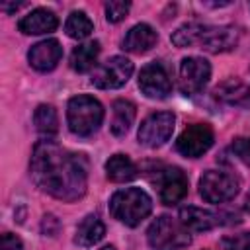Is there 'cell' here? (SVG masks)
Here are the masks:
<instances>
[{
  "instance_id": "obj_3",
  "label": "cell",
  "mask_w": 250,
  "mask_h": 250,
  "mask_svg": "<svg viewBox=\"0 0 250 250\" xmlns=\"http://www.w3.org/2000/svg\"><path fill=\"white\" fill-rule=\"evenodd\" d=\"M66 121H68V129L74 135L92 137L104 121V107L92 96L86 94L74 96L68 100L66 105Z\"/></svg>"
},
{
  "instance_id": "obj_28",
  "label": "cell",
  "mask_w": 250,
  "mask_h": 250,
  "mask_svg": "<svg viewBox=\"0 0 250 250\" xmlns=\"http://www.w3.org/2000/svg\"><path fill=\"white\" fill-rule=\"evenodd\" d=\"M41 230L43 234H49V236H55L57 230H59V221L55 215H45L43 217V223H41Z\"/></svg>"
},
{
  "instance_id": "obj_20",
  "label": "cell",
  "mask_w": 250,
  "mask_h": 250,
  "mask_svg": "<svg viewBox=\"0 0 250 250\" xmlns=\"http://www.w3.org/2000/svg\"><path fill=\"white\" fill-rule=\"evenodd\" d=\"M33 123H35L37 133L43 139H53L59 133V115L53 105H47V104L37 105L33 113Z\"/></svg>"
},
{
  "instance_id": "obj_24",
  "label": "cell",
  "mask_w": 250,
  "mask_h": 250,
  "mask_svg": "<svg viewBox=\"0 0 250 250\" xmlns=\"http://www.w3.org/2000/svg\"><path fill=\"white\" fill-rule=\"evenodd\" d=\"M129 8H131L129 2H121V0L105 2V18H107V21H111V23L121 21V20L127 16Z\"/></svg>"
},
{
  "instance_id": "obj_27",
  "label": "cell",
  "mask_w": 250,
  "mask_h": 250,
  "mask_svg": "<svg viewBox=\"0 0 250 250\" xmlns=\"http://www.w3.org/2000/svg\"><path fill=\"white\" fill-rule=\"evenodd\" d=\"M2 250H23V244L16 234L4 232L2 234Z\"/></svg>"
},
{
  "instance_id": "obj_16",
  "label": "cell",
  "mask_w": 250,
  "mask_h": 250,
  "mask_svg": "<svg viewBox=\"0 0 250 250\" xmlns=\"http://www.w3.org/2000/svg\"><path fill=\"white\" fill-rule=\"evenodd\" d=\"M156 41H158V33L154 31L152 25H148V23H137V25H133V27L125 33L121 45H123V49L129 51V53L143 55V53L150 51V49L156 45Z\"/></svg>"
},
{
  "instance_id": "obj_8",
  "label": "cell",
  "mask_w": 250,
  "mask_h": 250,
  "mask_svg": "<svg viewBox=\"0 0 250 250\" xmlns=\"http://www.w3.org/2000/svg\"><path fill=\"white\" fill-rule=\"evenodd\" d=\"M180 221L188 230H211L221 225H232L238 223V215L230 211H211V209H201V207H182L180 209Z\"/></svg>"
},
{
  "instance_id": "obj_6",
  "label": "cell",
  "mask_w": 250,
  "mask_h": 250,
  "mask_svg": "<svg viewBox=\"0 0 250 250\" xmlns=\"http://www.w3.org/2000/svg\"><path fill=\"white\" fill-rule=\"evenodd\" d=\"M131 74H133V62L127 57L115 55L94 68L90 82L102 90H115L127 84Z\"/></svg>"
},
{
  "instance_id": "obj_18",
  "label": "cell",
  "mask_w": 250,
  "mask_h": 250,
  "mask_svg": "<svg viewBox=\"0 0 250 250\" xmlns=\"http://www.w3.org/2000/svg\"><path fill=\"white\" fill-rule=\"evenodd\" d=\"M113 115H111V133L115 137H123L127 135V131L131 129L133 121H135V104L129 100H115L113 105Z\"/></svg>"
},
{
  "instance_id": "obj_22",
  "label": "cell",
  "mask_w": 250,
  "mask_h": 250,
  "mask_svg": "<svg viewBox=\"0 0 250 250\" xmlns=\"http://www.w3.org/2000/svg\"><path fill=\"white\" fill-rule=\"evenodd\" d=\"M64 31L72 39H86L94 31V23L84 12H70L64 21Z\"/></svg>"
},
{
  "instance_id": "obj_10",
  "label": "cell",
  "mask_w": 250,
  "mask_h": 250,
  "mask_svg": "<svg viewBox=\"0 0 250 250\" xmlns=\"http://www.w3.org/2000/svg\"><path fill=\"white\" fill-rule=\"evenodd\" d=\"M215 135L207 123H193L182 131L176 141V148L186 158H199L213 146Z\"/></svg>"
},
{
  "instance_id": "obj_15",
  "label": "cell",
  "mask_w": 250,
  "mask_h": 250,
  "mask_svg": "<svg viewBox=\"0 0 250 250\" xmlns=\"http://www.w3.org/2000/svg\"><path fill=\"white\" fill-rule=\"evenodd\" d=\"M59 25V20L55 16V12L47 10V8H35L31 10L27 16H23L18 23L20 31L25 35H43V33H51L55 31Z\"/></svg>"
},
{
  "instance_id": "obj_12",
  "label": "cell",
  "mask_w": 250,
  "mask_h": 250,
  "mask_svg": "<svg viewBox=\"0 0 250 250\" xmlns=\"http://www.w3.org/2000/svg\"><path fill=\"white\" fill-rule=\"evenodd\" d=\"M211 78V64L201 57H186L180 62V82L188 96L199 94Z\"/></svg>"
},
{
  "instance_id": "obj_4",
  "label": "cell",
  "mask_w": 250,
  "mask_h": 250,
  "mask_svg": "<svg viewBox=\"0 0 250 250\" xmlns=\"http://www.w3.org/2000/svg\"><path fill=\"white\" fill-rule=\"evenodd\" d=\"M146 240L152 250H184L191 242V236L182 221L162 215L150 223Z\"/></svg>"
},
{
  "instance_id": "obj_25",
  "label": "cell",
  "mask_w": 250,
  "mask_h": 250,
  "mask_svg": "<svg viewBox=\"0 0 250 250\" xmlns=\"http://www.w3.org/2000/svg\"><path fill=\"white\" fill-rule=\"evenodd\" d=\"M225 250H250V230L238 232L234 236H229L223 240Z\"/></svg>"
},
{
  "instance_id": "obj_17",
  "label": "cell",
  "mask_w": 250,
  "mask_h": 250,
  "mask_svg": "<svg viewBox=\"0 0 250 250\" xmlns=\"http://www.w3.org/2000/svg\"><path fill=\"white\" fill-rule=\"evenodd\" d=\"M104 234H105V227H104L102 219H100L98 215H86V217L80 221L78 229H76L74 242H76L78 246L88 248V246L98 244V242L104 238Z\"/></svg>"
},
{
  "instance_id": "obj_30",
  "label": "cell",
  "mask_w": 250,
  "mask_h": 250,
  "mask_svg": "<svg viewBox=\"0 0 250 250\" xmlns=\"http://www.w3.org/2000/svg\"><path fill=\"white\" fill-rule=\"evenodd\" d=\"M100 250H115V246L109 244V246H104V248H100Z\"/></svg>"
},
{
  "instance_id": "obj_1",
  "label": "cell",
  "mask_w": 250,
  "mask_h": 250,
  "mask_svg": "<svg viewBox=\"0 0 250 250\" xmlns=\"http://www.w3.org/2000/svg\"><path fill=\"white\" fill-rule=\"evenodd\" d=\"M31 176L45 193L62 201L80 199L88 186L84 156L68 152L51 139H43L35 145L31 154Z\"/></svg>"
},
{
  "instance_id": "obj_19",
  "label": "cell",
  "mask_w": 250,
  "mask_h": 250,
  "mask_svg": "<svg viewBox=\"0 0 250 250\" xmlns=\"http://www.w3.org/2000/svg\"><path fill=\"white\" fill-rule=\"evenodd\" d=\"M105 174L111 182H129L137 178V166L127 154L117 152L105 162Z\"/></svg>"
},
{
  "instance_id": "obj_21",
  "label": "cell",
  "mask_w": 250,
  "mask_h": 250,
  "mask_svg": "<svg viewBox=\"0 0 250 250\" xmlns=\"http://www.w3.org/2000/svg\"><path fill=\"white\" fill-rule=\"evenodd\" d=\"M98 55H100V43L98 41H88V43H82V45L74 47V51L70 53V66H72V70L88 72L96 64Z\"/></svg>"
},
{
  "instance_id": "obj_13",
  "label": "cell",
  "mask_w": 250,
  "mask_h": 250,
  "mask_svg": "<svg viewBox=\"0 0 250 250\" xmlns=\"http://www.w3.org/2000/svg\"><path fill=\"white\" fill-rule=\"evenodd\" d=\"M139 88L150 100H164L172 92V82L166 68L160 62H148L141 68Z\"/></svg>"
},
{
  "instance_id": "obj_23",
  "label": "cell",
  "mask_w": 250,
  "mask_h": 250,
  "mask_svg": "<svg viewBox=\"0 0 250 250\" xmlns=\"http://www.w3.org/2000/svg\"><path fill=\"white\" fill-rule=\"evenodd\" d=\"M197 21H189L180 25L174 33H172V43L176 47H193L195 39H197Z\"/></svg>"
},
{
  "instance_id": "obj_11",
  "label": "cell",
  "mask_w": 250,
  "mask_h": 250,
  "mask_svg": "<svg viewBox=\"0 0 250 250\" xmlns=\"http://www.w3.org/2000/svg\"><path fill=\"white\" fill-rule=\"evenodd\" d=\"M238 43V29L232 25H197L195 45L209 53H225L234 49Z\"/></svg>"
},
{
  "instance_id": "obj_2",
  "label": "cell",
  "mask_w": 250,
  "mask_h": 250,
  "mask_svg": "<svg viewBox=\"0 0 250 250\" xmlns=\"http://www.w3.org/2000/svg\"><path fill=\"white\" fill-rule=\"evenodd\" d=\"M152 211V199L141 188H125L111 195L109 213L127 227H137Z\"/></svg>"
},
{
  "instance_id": "obj_7",
  "label": "cell",
  "mask_w": 250,
  "mask_h": 250,
  "mask_svg": "<svg viewBox=\"0 0 250 250\" xmlns=\"http://www.w3.org/2000/svg\"><path fill=\"white\" fill-rule=\"evenodd\" d=\"M154 186L158 188V197L164 205H176L180 203L189 188L188 176L184 174L182 168L178 166H164L162 170L156 172V176L152 178Z\"/></svg>"
},
{
  "instance_id": "obj_9",
  "label": "cell",
  "mask_w": 250,
  "mask_h": 250,
  "mask_svg": "<svg viewBox=\"0 0 250 250\" xmlns=\"http://www.w3.org/2000/svg\"><path fill=\"white\" fill-rule=\"evenodd\" d=\"M174 123H176V117L172 111H156V113H150L139 127V143L148 146V148H156V146H162L170 137H172V131H174Z\"/></svg>"
},
{
  "instance_id": "obj_14",
  "label": "cell",
  "mask_w": 250,
  "mask_h": 250,
  "mask_svg": "<svg viewBox=\"0 0 250 250\" xmlns=\"http://www.w3.org/2000/svg\"><path fill=\"white\" fill-rule=\"evenodd\" d=\"M61 57H62V47L57 39H43V41L35 43L27 53L29 64L39 72L53 70L59 64Z\"/></svg>"
},
{
  "instance_id": "obj_29",
  "label": "cell",
  "mask_w": 250,
  "mask_h": 250,
  "mask_svg": "<svg viewBox=\"0 0 250 250\" xmlns=\"http://www.w3.org/2000/svg\"><path fill=\"white\" fill-rule=\"evenodd\" d=\"M244 211L246 213H250V191L246 193V197H244Z\"/></svg>"
},
{
  "instance_id": "obj_5",
  "label": "cell",
  "mask_w": 250,
  "mask_h": 250,
  "mask_svg": "<svg viewBox=\"0 0 250 250\" xmlns=\"http://www.w3.org/2000/svg\"><path fill=\"white\" fill-rule=\"evenodd\" d=\"M240 189V180L227 170H207L199 178V195L207 203L230 201Z\"/></svg>"
},
{
  "instance_id": "obj_26",
  "label": "cell",
  "mask_w": 250,
  "mask_h": 250,
  "mask_svg": "<svg viewBox=\"0 0 250 250\" xmlns=\"http://www.w3.org/2000/svg\"><path fill=\"white\" fill-rule=\"evenodd\" d=\"M232 152L246 164L250 166V137H238L232 141Z\"/></svg>"
}]
</instances>
